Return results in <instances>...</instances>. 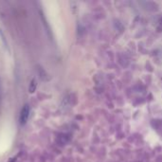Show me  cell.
I'll list each match as a JSON object with an SVG mask.
<instances>
[{"mask_svg": "<svg viewBox=\"0 0 162 162\" xmlns=\"http://www.w3.org/2000/svg\"><path fill=\"white\" fill-rule=\"evenodd\" d=\"M28 117H30V105L28 104H25L21 110L20 117H19V121H20L21 125L26 124L28 120Z\"/></svg>", "mask_w": 162, "mask_h": 162, "instance_id": "6da1fadb", "label": "cell"}, {"mask_svg": "<svg viewBox=\"0 0 162 162\" xmlns=\"http://www.w3.org/2000/svg\"><path fill=\"white\" fill-rule=\"evenodd\" d=\"M37 88V82L35 79H32L31 83H30V87H28V92L30 93H33Z\"/></svg>", "mask_w": 162, "mask_h": 162, "instance_id": "7a4b0ae2", "label": "cell"}]
</instances>
